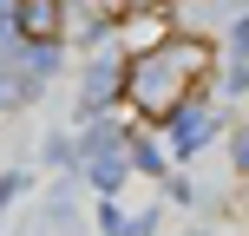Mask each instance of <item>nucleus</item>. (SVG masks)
Segmentation results:
<instances>
[{"label": "nucleus", "mask_w": 249, "mask_h": 236, "mask_svg": "<svg viewBox=\"0 0 249 236\" xmlns=\"http://www.w3.org/2000/svg\"><path fill=\"white\" fill-rule=\"evenodd\" d=\"M210 66H216V46H210V39H197V33H164L158 46L131 53L118 92H124V105H131L144 125H171L190 99H197V86L210 79Z\"/></svg>", "instance_id": "1"}, {"label": "nucleus", "mask_w": 249, "mask_h": 236, "mask_svg": "<svg viewBox=\"0 0 249 236\" xmlns=\"http://www.w3.org/2000/svg\"><path fill=\"white\" fill-rule=\"evenodd\" d=\"M13 33H20L26 46H59L66 0H20V7H13Z\"/></svg>", "instance_id": "2"}, {"label": "nucleus", "mask_w": 249, "mask_h": 236, "mask_svg": "<svg viewBox=\"0 0 249 236\" xmlns=\"http://www.w3.org/2000/svg\"><path fill=\"white\" fill-rule=\"evenodd\" d=\"M236 164H243V171H249V131L236 138Z\"/></svg>", "instance_id": "3"}]
</instances>
